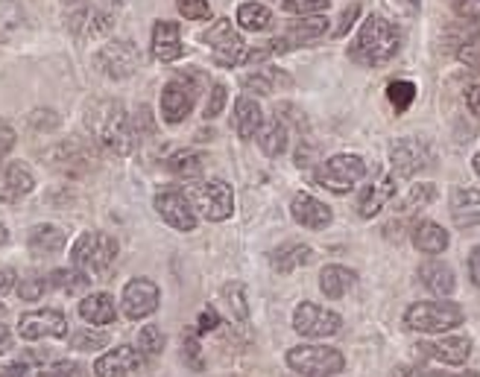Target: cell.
Here are the masks:
<instances>
[{"label": "cell", "mask_w": 480, "mask_h": 377, "mask_svg": "<svg viewBox=\"0 0 480 377\" xmlns=\"http://www.w3.org/2000/svg\"><path fill=\"white\" fill-rule=\"evenodd\" d=\"M85 123H89L94 141L115 156H129L135 144H138V135H135L127 108L115 103V99H94L89 111H85Z\"/></svg>", "instance_id": "obj_1"}, {"label": "cell", "mask_w": 480, "mask_h": 377, "mask_svg": "<svg viewBox=\"0 0 480 377\" xmlns=\"http://www.w3.org/2000/svg\"><path fill=\"white\" fill-rule=\"evenodd\" d=\"M401 50V30L384 15H369L354 42L349 47V56L363 68H381L387 65L390 59H396Z\"/></svg>", "instance_id": "obj_2"}, {"label": "cell", "mask_w": 480, "mask_h": 377, "mask_svg": "<svg viewBox=\"0 0 480 377\" xmlns=\"http://www.w3.org/2000/svg\"><path fill=\"white\" fill-rule=\"evenodd\" d=\"M466 313L454 301H416L404 310V328L416 334H442L460 328Z\"/></svg>", "instance_id": "obj_3"}, {"label": "cell", "mask_w": 480, "mask_h": 377, "mask_svg": "<svg viewBox=\"0 0 480 377\" xmlns=\"http://www.w3.org/2000/svg\"><path fill=\"white\" fill-rule=\"evenodd\" d=\"M285 360H287V366L302 377H337L343 369H346V360H343L337 348L314 345V343L290 348Z\"/></svg>", "instance_id": "obj_4"}, {"label": "cell", "mask_w": 480, "mask_h": 377, "mask_svg": "<svg viewBox=\"0 0 480 377\" xmlns=\"http://www.w3.org/2000/svg\"><path fill=\"white\" fill-rule=\"evenodd\" d=\"M363 175H366V161L361 156H334V158H328L323 161L314 173H311V179L316 184H323L325 191L331 193H349L358 187V182H363Z\"/></svg>", "instance_id": "obj_5"}, {"label": "cell", "mask_w": 480, "mask_h": 377, "mask_svg": "<svg viewBox=\"0 0 480 377\" xmlns=\"http://www.w3.org/2000/svg\"><path fill=\"white\" fill-rule=\"evenodd\" d=\"M118 255V240L108 234H97V231H85L77 237V243L71 249V260L73 267L82 272H106L108 263Z\"/></svg>", "instance_id": "obj_6"}, {"label": "cell", "mask_w": 480, "mask_h": 377, "mask_svg": "<svg viewBox=\"0 0 480 377\" xmlns=\"http://www.w3.org/2000/svg\"><path fill=\"white\" fill-rule=\"evenodd\" d=\"M191 196H193V208L212 222H223L235 213V191H231V184L223 179L196 182Z\"/></svg>", "instance_id": "obj_7"}, {"label": "cell", "mask_w": 480, "mask_h": 377, "mask_svg": "<svg viewBox=\"0 0 480 377\" xmlns=\"http://www.w3.org/2000/svg\"><path fill=\"white\" fill-rule=\"evenodd\" d=\"M205 44L214 50V61L223 68H235L243 65L246 56H249V50H246V42L240 39V33L231 27L229 18H217V24L205 35Z\"/></svg>", "instance_id": "obj_8"}, {"label": "cell", "mask_w": 480, "mask_h": 377, "mask_svg": "<svg viewBox=\"0 0 480 377\" xmlns=\"http://www.w3.org/2000/svg\"><path fill=\"white\" fill-rule=\"evenodd\" d=\"M343 328V319L340 313L328 310L323 305H314V301H302L293 313V331L305 339H325V336H334Z\"/></svg>", "instance_id": "obj_9"}, {"label": "cell", "mask_w": 480, "mask_h": 377, "mask_svg": "<svg viewBox=\"0 0 480 377\" xmlns=\"http://www.w3.org/2000/svg\"><path fill=\"white\" fill-rule=\"evenodd\" d=\"M196 71H182L162 88V115L167 123H182L191 115L196 99Z\"/></svg>", "instance_id": "obj_10"}, {"label": "cell", "mask_w": 480, "mask_h": 377, "mask_svg": "<svg viewBox=\"0 0 480 377\" xmlns=\"http://www.w3.org/2000/svg\"><path fill=\"white\" fill-rule=\"evenodd\" d=\"M428 161H430V146L419 141V137H399L390 146V165L399 179H410V175L428 167Z\"/></svg>", "instance_id": "obj_11"}, {"label": "cell", "mask_w": 480, "mask_h": 377, "mask_svg": "<svg viewBox=\"0 0 480 377\" xmlns=\"http://www.w3.org/2000/svg\"><path fill=\"white\" fill-rule=\"evenodd\" d=\"M155 211L162 213V220L170 229H179V231L196 229V213H193L191 199L182 191H176V187H162V191L155 193Z\"/></svg>", "instance_id": "obj_12"}, {"label": "cell", "mask_w": 480, "mask_h": 377, "mask_svg": "<svg viewBox=\"0 0 480 377\" xmlns=\"http://www.w3.org/2000/svg\"><path fill=\"white\" fill-rule=\"evenodd\" d=\"M97 65H100L112 80H127L132 77L141 65V53L132 42H108L97 53Z\"/></svg>", "instance_id": "obj_13"}, {"label": "cell", "mask_w": 480, "mask_h": 377, "mask_svg": "<svg viewBox=\"0 0 480 377\" xmlns=\"http://www.w3.org/2000/svg\"><path fill=\"white\" fill-rule=\"evenodd\" d=\"M18 336L33 343V339H65L68 336V319L61 316L59 310H35V313H24L18 322Z\"/></svg>", "instance_id": "obj_14"}, {"label": "cell", "mask_w": 480, "mask_h": 377, "mask_svg": "<svg viewBox=\"0 0 480 377\" xmlns=\"http://www.w3.org/2000/svg\"><path fill=\"white\" fill-rule=\"evenodd\" d=\"M120 305L129 319H146L158 310V287L150 278H132L123 287Z\"/></svg>", "instance_id": "obj_15"}, {"label": "cell", "mask_w": 480, "mask_h": 377, "mask_svg": "<svg viewBox=\"0 0 480 377\" xmlns=\"http://www.w3.org/2000/svg\"><path fill=\"white\" fill-rule=\"evenodd\" d=\"M35 191V175L24 161H9L0 167V203H21Z\"/></svg>", "instance_id": "obj_16"}, {"label": "cell", "mask_w": 480, "mask_h": 377, "mask_svg": "<svg viewBox=\"0 0 480 377\" xmlns=\"http://www.w3.org/2000/svg\"><path fill=\"white\" fill-rule=\"evenodd\" d=\"M144 366V354L132 345H120L115 351H108L100 360L94 363L97 377H129L132 372H138Z\"/></svg>", "instance_id": "obj_17"}, {"label": "cell", "mask_w": 480, "mask_h": 377, "mask_svg": "<svg viewBox=\"0 0 480 377\" xmlns=\"http://www.w3.org/2000/svg\"><path fill=\"white\" fill-rule=\"evenodd\" d=\"M290 213H293V220L302 225V229H311V231L328 229L331 220H334L331 208L323 203V199H316L311 193H296V196H293Z\"/></svg>", "instance_id": "obj_18"}, {"label": "cell", "mask_w": 480, "mask_h": 377, "mask_svg": "<svg viewBox=\"0 0 480 377\" xmlns=\"http://www.w3.org/2000/svg\"><path fill=\"white\" fill-rule=\"evenodd\" d=\"M448 211L457 229H475V225H480V191H475V187H454Z\"/></svg>", "instance_id": "obj_19"}, {"label": "cell", "mask_w": 480, "mask_h": 377, "mask_svg": "<svg viewBox=\"0 0 480 377\" xmlns=\"http://www.w3.org/2000/svg\"><path fill=\"white\" fill-rule=\"evenodd\" d=\"M150 50L158 61H176L182 59L184 47H182V33L174 21H155L153 24V39H150Z\"/></svg>", "instance_id": "obj_20"}, {"label": "cell", "mask_w": 480, "mask_h": 377, "mask_svg": "<svg viewBox=\"0 0 480 377\" xmlns=\"http://www.w3.org/2000/svg\"><path fill=\"white\" fill-rule=\"evenodd\" d=\"M392 193H396V182H392V175H381V179L369 182L363 191L358 193V213L361 217H375V213H381V208H384Z\"/></svg>", "instance_id": "obj_21"}, {"label": "cell", "mask_w": 480, "mask_h": 377, "mask_svg": "<svg viewBox=\"0 0 480 377\" xmlns=\"http://www.w3.org/2000/svg\"><path fill=\"white\" fill-rule=\"evenodd\" d=\"M419 281L425 290H430L439 298H446L457 290V278H454V269L446 260H425L419 267Z\"/></svg>", "instance_id": "obj_22"}, {"label": "cell", "mask_w": 480, "mask_h": 377, "mask_svg": "<svg viewBox=\"0 0 480 377\" xmlns=\"http://www.w3.org/2000/svg\"><path fill=\"white\" fill-rule=\"evenodd\" d=\"M422 351L428 357L446 363V366H463L472 354V339L469 336H446V339H439V343L425 345Z\"/></svg>", "instance_id": "obj_23"}, {"label": "cell", "mask_w": 480, "mask_h": 377, "mask_svg": "<svg viewBox=\"0 0 480 377\" xmlns=\"http://www.w3.org/2000/svg\"><path fill=\"white\" fill-rule=\"evenodd\" d=\"M354 284H358V272L349 267H340V263H331V267L319 272V290L328 298H343Z\"/></svg>", "instance_id": "obj_24"}, {"label": "cell", "mask_w": 480, "mask_h": 377, "mask_svg": "<svg viewBox=\"0 0 480 377\" xmlns=\"http://www.w3.org/2000/svg\"><path fill=\"white\" fill-rule=\"evenodd\" d=\"M80 316L91 325H112L118 319L115 298L108 293H91L80 301Z\"/></svg>", "instance_id": "obj_25"}, {"label": "cell", "mask_w": 480, "mask_h": 377, "mask_svg": "<svg viewBox=\"0 0 480 377\" xmlns=\"http://www.w3.org/2000/svg\"><path fill=\"white\" fill-rule=\"evenodd\" d=\"M261 126H264L261 106H258L252 97H238V103H235V129L240 135V141H252Z\"/></svg>", "instance_id": "obj_26"}, {"label": "cell", "mask_w": 480, "mask_h": 377, "mask_svg": "<svg viewBox=\"0 0 480 377\" xmlns=\"http://www.w3.org/2000/svg\"><path fill=\"white\" fill-rule=\"evenodd\" d=\"M413 246L422 251V255H442L448 249V231L437 222H419L413 229Z\"/></svg>", "instance_id": "obj_27"}, {"label": "cell", "mask_w": 480, "mask_h": 377, "mask_svg": "<svg viewBox=\"0 0 480 377\" xmlns=\"http://www.w3.org/2000/svg\"><path fill=\"white\" fill-rule=\"evenodd\" d=\"M328 27H331L328 18H323V15H307V18H302V21H296V24H287L285 39H287L290 47H302V44H307V42L319 39V35H325Z\"/></svg>", "instance_id": "obj_28"}, {"label": "cell", "mask_w": 480, "mask_h": 377, "mask_svg": "<svg viewBox=\"0 0 480 377\" xmlns=\"http://www.w3.org/2000/svg\"><path fill=\"white\" fill-rule=\"evenodd\" d=\"M269 263H273L276 272L287 275V272H293L296 267L311 263V249L302 246V243H287V246H281V249L273 251V255H269Z\"/></svg>", "instance_id": "obj_29"}, {"label": "cell", "mask_w": 480, "mask_h": 377, "mask_svg": "<svg viewBox=\"0 0 480 377\" xmlns=\"http://www.w3.org/2000/svg\"><path fill=\"white\" fill-rule=\"evenodd\" d=\"M258 146H261V153L276 158L287 149V126L281 120H269L264 123L261 129H258Z\"/></svg>", "instance_id": "obj_30"}, {"label": "cell", "mask_w": 480, "mask_h": 377, "mask_svg": "<svg viewBox=\"0 0 480 377\" xmlns=\"http://www.w3.org/2000/svg\"><path fill=\"white\" fill-rule=\"evenodd\" d=\"M27 243L33 251H39V255H56V251L65 246V231L56 229V225H35V229H30Z\"/></svg>", "instance_id": "obj_31"}, {"label": "cell", "mask_w": 480, "mask_h": 377, "mask_svg": "<svg viewBox=\"0 0 480 377\" xmlns=\"http://www.w3.org/2000/svg\"><path fill=\"white\" fill-rule=\"evenodd\" d=\"M167 170L179 179H196L205 170V156L196 153V149H179L167 158Z\"/></svg>", "instance_id": "obj_32"}, {"label": "cell", "mask_w": 480, "mask_h": 377, "mask_svg": "<svg viewBox=\"0 0 480 377\" xmlns=\"http://www.w3.org/2000/svg\"><path fill=\"white\" fill-rule=\"evenodd\" d=\"M287 77H285V71H278V68H264V71H255L249 73L240 85H243V91L246 94H273L278 85H285Z\"/></svg>", "instance_id": "obj_33"}, {"label": "cell", "mask_w": 480, "mask_h": 377, "mask_svg": "<svg viewBox=\"0 0 480 377\" xmlns=\"http://www.w3.org/2000/svg\"><path fill=\"white\" fill-rule=\"evenodd\" d=\"M238 24L243 30H252V33H261L273 27V12H269L264 4H243L238 9Z\"/></svg>", "instance_id": "obj_34"}, {"label": "cell", "mask_w": 480, "mask_h": 377, "mask_svg": "<svg viewBox=\"0 0 480 377\" xmlns=\"http://www.w3.org/2000/svg\"><path fill=\"white\" fill-rule=\"evenodd\" d=\"M47 284L53 287V290H61V293H68V296H73V293H80V290H85L91 281H89V272H82V269H77V267H71V269H56L51 278H47Z\"/></svg>", "instance_id": "obj_35"}, {"label": "cell", "mask_w": 480, "mask_h": 377, "mask_svg": "<svg viewBox=\"0 0 480 377\" xmlns=\"http://www.w3.org/2000/svg\"><path fill=\"white\" fill-rule=\"evenodd\" d=\"M434 199H437V187H434V184H413L410 191H408V196L401 199L399 213H404V217H410V213L428 208L430 203H434Z\"/></svg>", "instance_id": "obj_36"}, {"label": "cell", "mask_w": 480, "mask_h": 377, "mask_svg": "<svg viewBox=\"0 0 480 377\" xmlns=\"http://www.w3.org/2000/svg\"><path fill=\"white\" fill-rule=\"evenodd\" d=\"M387 99L392 103V108L399 111H408L413 106V99H416V85L410 80H396V82H390L387 88Z\"/></svg>", "instance_id": "obj_37"}, {"label": "cell", "mask_w": 480, "mask_h": 377, "mask_svg": "<svg viewBox=\"0 0 480 377\" xmlns=\"http://www.w3.org/2000/svg\"><path fill=\"white\" fill-rule=\"evenodd\" d=\"M138 351L144 357H155L165 351V334L158 325H146V328H141L138 334Z\"/></svg>", "instance_id": "obj_38"}, {"label": "cell", "mask_w": 480, "mask_h": 377, "mask_svg": "<svg viewBox=\"0 0 480 377\" xmlns=\"http://www.w3.org/2000/svg\"><path fill=\"white\" fill-rule=\"evenodd\" d=\"M68 343H71L73 351H100V348L108 345V334L106 331H85V328H80L77 334L68 339Z\"/></svg>", "instance_id": "obj_39"}, {"label": "cell", "mask_w": 480, "mask_h": 377, "mask_svg": "<svg viewBox=\"0 0 480 377\" xmlns=\"http://www.w3.org/2000/svg\"><path fill=\"white\" fill-rule=\"evenodd\" d=\"M328 6H331L328 0H285V4H281V9H285L287 15H302V18L319 15V12H325Z\"/></svg>", "instance_id": "obj_40"}, {"label": "cell", "mask_w": 480, "mask_h": 377, "mask_svg": "<svg viewBox=\"0 0 480 377\" xmlns=\"http://www.w3.org/2000/svg\"><path fill=\"white\" fill-rule=\"evenodd\" d=\"M176 9L182 12V18H188V21L212 18V4H208V0H176Z\"/></svg>", "instance_id": "obj_41"}, {"label": "cell", "mask_w": 480, "mask_h": 377, "mask_svg": "<svg viewBox=\"0 0 480 377\" xmlns=\"http://www.w3.org/2000/svg\"><path fill=\"white\" fill-rule=\"evenodd\" d=\"M182 351H184V363H188L191 369H202V366H205V363H202V351H200V345L193 343L191 328H184V336H182Z\"/></svg>", "instance_id": "obj_42"}, {"label": "cell", "mask_w": 480, "mask_h": 377, "mask_svg": "<svg viewBox=\"0 0 480 377\" xmlns=\"http://www.w3.org/2000/svg\"><path fill=\"white\" fill-rule=\"evenodd\" d=\"M223 296H226V301L231 305V310H235V316H240V319H246V296H243V287L240 284H226V290H223Z\"/></svg>", "instance_id": "obj_43"}, {"label": "cell", "mask_w": 480, "mask_h": 377, "mask_svg": "<svg viewBox=\"0 0 480 377\" xmlns=\"http://www.w3.org/2000/svg\"><path fill=\"white\" fill-rule=\"evenodd\" d=\"M457 59L463 61V65H469L475 71H480V42H466L457 47Z\"/></svg>", "instance_id": "obj_44"}, {"label": "cell", "mask_w": 480, "mask_h": 377, "mask_svg": "<svg viewBox=\"0 0 480 377\" xmlns=\"http://www.w3.org/2000/svg\"><path fill=\"white\" fill-rule=\"evenodd\" d=\"M223 108H226V85H214L212 88V97H208V106H205V118L212 120Z\"/></svg>", "instance_id": "obj_45"}, {"label": "cell", "mask_w": 480, "mask_h": 377, "mask_svg": "<svg viewBox=\"0 0 480 377\" xmlns=\"http://www.w3.org/2000/svg\"><path fill=\"white\" fill-rule=\"evenodd\" d=\"M39 377H77V363H73V360H56L53 366H44Z\"/></svg>", "instance_id": "obj_46"}, {"label": "cell", "mask_w": 480, "mask_h": 377, "mask_svg": "<svg viewBox=\"0 0 480 377\" xmlns=\"http://www.w3.org/2000/svg\"><path fill=\"white\" fill-rule=\"evenodd\" d=\"M15 290L24 301H39L42 293H44V281L42 278H27V281H21Z\"/></svg>", "instance_id": "obj_47"}, {"label": "cell", "mask_w": 480, "mask_h": 377, "mask_svg": "<svg viewBox=\"0 0 480 377\" xmlns=\"http://www.w3.org/2000/svg\"><path fill=\"white\" fill-rule=\"evenodd\" d=\"M358 15H361V4H352L346 12H343V18L334 24V27H337L334 35H346V33L352 30V24H354V18H358Z\"/></svg>", "instance_id": "obj_48"}, {"label": "cell", "mask_w": 480, "mask_h": 377, "mask_svg": "<svg viewBox=\"0 0 480 377\" xmlns=\"http://www.w3.org/2000/svg\"><path fill=\"white\" fill-rule=\"evenodd\" d=\"M454 12H457L460 18H480V0H454Z\"/></svg>", "instance_id": "obj_49"}, {"label": "cell", "mask_w": 480, "mask_h": 377, "mask_svg": "<svg viewBox=\"0 0 480 377\" xmlns=\"http://www.w3.org/2000/svg\"><path fill=\"white\" fill-rule=\"evenodd\" d=\"M15 141H18V135H15V129H12L9 123H4L0 120V158H4L12 146H15Z\"/></svg>", "instance_id": "obj_50"}, {"label": "cell", "mask_w": 480, "mask_h": 377, "mask_svg": "<svg viewBox=\"0 0 480 377\" xmlns=\"http://www.w3.org/2000/svg\"><path fill=\"white\" fill-rule=\"evenodd\" d=\"M217 325H220L217 310L214 307H205L202 316H200V325H196V331H200V334H212V331H217Z\"/></svg>", "instance_id": "obj_51"}, {"label": "cell", "mask_w": 480, "mask_h": 377, "mask_svg": "<svg viewBox=\"0 0 480 377\" xmlns=\"http://www.w3.org/2000/svg\"><path fill=\"white\" fill-rule=\"evenodd\" d=\"M18 287V275L15 269H0V296H6L12 293Z\"/></svg>", "instance_id": "obj_52"}, {"label": "cell", "mask_w": 480, "mask_h": 377, "mask_svg": "<svg viewBox=\"0 0 480 377\" xmlns=\"http://www.w3.org/2000/svg\"><path fill=\"white\" fill-rule=\"evenodd\" d=\"M466 106L475 118H480V85H469L466 88Z\"/></svg>", "instance_id": "obj_53"}, {"label": "cell", "mask_w": 480, "mask_h": 377, "mask_svg": "<svg viewBox=\"0 0 480 377\" xmlns=\"http://www.w3.org/2000/svg\"><path fill=\"white\" fill-rule=\"evenodd\" d=\"M12 331L6 328V322H0V354H6V351H12Z\"/></svg>", "instance_id": "obj_54"}, {"label": "cell", "mask_w": 480, "mask_h": 377, "mask_svg": "<svg viewBox=\"0 0 480 377\" xmlns=\"http://www.w3.org/2000/svg\"><path fill=\"white\" fill-rule=\"evenodd\" d=\"M469 275H472V281L480 287V246L472 251V258H469Z\"/></svg>", "instance_id": "obj_55"}, {"label": "cell", "mask_w": 480, "mask_h": 377, "mask_svg": "<svg viewBox=\"0 0 480 377\" xmlns=\"http://www.w3.org/2000/svg\"><path fill=\"white\" fill-rule=\"evenodd\" d=\"M0 377H30V366L27 363H15V366H9L6 372H0Z\"/></svg>", "instance_id": "obj_56"}, {"label": "cell", "mask_w": 480, "mask_h": 377, "mask_svg": "<svg viewBox=\"0 0 480 377\" xmlns=\"http://www.w3.org/2000/svg\"><path fill=\"white\" fill-rule=\"evenodd\" d=\"M425 377H480L477 372H425Z\"/></svg>", "instance_id": "obj_57"}, {"label": "cell", "mask_w": 480, "mask_h": 377, "mask_svg": "<svg viewBox=\"0 0 480 377\" xmlns=\"http://www.w3.org/2000/svg\"><path fill=\"white\" fill-rule=\"evenodd\" d=\"M392 377H425V372H419V369H399Z\"/></svg>", "instance_id": "obj_58"}, {"label": "cell", "mask_w": 480, "mask_h": 377, "mask_svg": "<svg viewBox=\"0 0 480 377\" xmlns=\"http://www.w3.org/2000/svg\"><path fill=\"white\" fill-rule=\"evenodd\" d=\"M9 240V231H6V225H0V246H4Z\"/></svg>", "instance_id": "obj_59"}, {"label": "cell", "mask_w": 480, "mask_h": 377, "mask_svg": "<svg viewBox=\"0 0 480 377\" xmlns=\"http://www.w3.org/2000/svg\"><path fill=\"white\" fill-rule=\"evenodd\" d=\"M401 4H408L410 9H419V4H422V0H401Z\"/></svg>", "instance_id": "obj_60"}, {"label": "cell", "mask_w": 480, "mask_h": 377, "mask_svg": "<svg viewBox=\"0 0 480 377\" xmlns=\"http://www.w3.org/2000/svg\"><path fill=\"white\" fill-rule=\"evenodd\" d=\"M472 167H475V170H477V173H480V153H477V156H475V161H472Z\"/></svg>", "instance_id": "obj_61"}, {"label": "cell", "mask_w": 480, "mask_h": 377, "mask_svg": "<svg viewBox=\"0 0 480 377\" xmlns=\"http://www.w3.org/2000/svg\"><path fill=\"white\" fill-rule=\"evenodd\" d=\"M4 316H6V307H4V305H0V322H4Z\"/></svg>", "instance_id": "obj_62"}]
</instances>
